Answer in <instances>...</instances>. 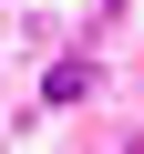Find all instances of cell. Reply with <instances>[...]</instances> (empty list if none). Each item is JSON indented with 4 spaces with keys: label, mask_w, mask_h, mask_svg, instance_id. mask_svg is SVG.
Masks as SVG:
<instances>
[{
    "label": "cell",
    "mask_w": 144,
    "mask_h": 154,
    "mask_svg": "<svg viewBox=\"0 0 144 154\" xmlns=\"http://www.w3.org/2000/svg\"><path fill=\"white\" fill-rule=\"evenodd\" d=\"M41 93H52V103H83V93H93V62H52Z\"/></svg>",
    "instance_id": "cell-1"
}]
</instances>
